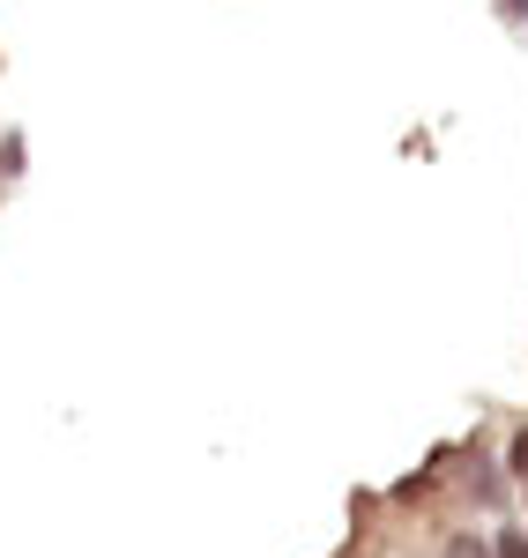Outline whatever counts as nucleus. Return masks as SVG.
<instances>
[{
	"mask_svg": "<svg viewBox=\"0 0 528 558\" xmlns=\"http://www.w3.org/2000/svg\"><path fill=\"white\" fill-rule=\"evenodd\" d=\"M446 558H499V544L477 536V529H454V536H446Z\"/></svg>",
	"mask_w": 528,
	"mask_h": 558,
	"instance_id": "f03ea898",
	"label": "nucleus"
},
{
	"mask_svg": "<svg viewBox=\"0 0 528 558\" xmlns=\"http://www.w3.org/2000/svg\"><path fill=\"white\" fill-rule=\"evenodd\" d=\"M499 15H506V23H528V0H499Z\"/></svg>",
	"mask_w": 528,
	"mask_h": 558,
	"instance_id": "39448f33",
	"label": "nucleus"
},
{
	"mask_svg": "<svg viewBox=\"0 0 528 558\" xmlns=\"http://www.w3.org/2000/svg\"><path fill=\"white\" fill-rule=\"evenodd\" d=\"M506 476L528 484V425H514V439H506Z\"/></svg>",
	"mask_w": 528,
	"mask_h": 558,
	"instance_id": "7ed1b4c3",
	"label": "nucleus"
},
{
	"mask_svg": "<svg viewBox=\"0 0 528 558\" xmlns=\"http://www.w3.org/2000/svg\"><path fill=\"white\" fill-rule=\"evenodd\" d=\"M521 499H528V484H521Z\"/></svg>",
	"mask_w": 528,
	"mask_h": 558,
	"instance_id": "423d86ee",
	"label": "nucleus"
},
{
	"mask_svg": "<svg viewBox=\"0 0 528 558\" xmlns=\"http://www.w3.org/2000/svg\"><path fill=\"white\" fill-rule=\"evenodd\" d=\"M499 484H506V462H484V454H469V470H462V492H469L477 507H499V499H506Z\"/></svg>",
	"mask_w": 528,
	"mask_h": 558,
	"instance_id": "f257e3e1",
	"label": "nucleus"
},
{
	"mask_svg": "<svg viewBox=\"0 0 528 558\" xmlns=\"http://www.w3.org/2000/svg\"><path fill=\"white\" fill-rule=\"evenodd\" d=\"M491 544H499V558H528V529H499Z\"/></svg>",
	"mask_w": 528,
	"mask_h": 558,
	"instance_id": "20e7f679",
	"label": "nucleus"
}]
</instances>
